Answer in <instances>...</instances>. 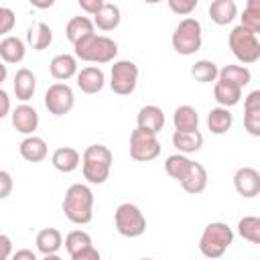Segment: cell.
I'll return each instance as SVG.
<instances>
[{
    "mask_svg": "<svg viewBox=\"0 0 260 260\" xmlns=\"http://www.w3.org/2000/svg\"><path fill=\"white\" fill-rule=\"evenodd\" d=\"M63 213L71 223L85 225L93 217V193L83 183H73L63 197Z\"/></svg>",
    "mask_w": 260,
    "mask_h": 260,
    "instance_id": "cell-1",
    "label": "cell"
},
{
    "mask_svg": "<svg viewBox=\"0 0 260 260\" xmlns=\"http://www.w3.org/2000/svg\"><path fill=\"white\" fill-rule=\"evenodd\" d=\"M114 154L104 144H89L81 154V171L83 177L91 185H102L110 177Z\"/></svg>",
    "mask_w": 260,
    "mask_h": 260,
    "instance_id": "cell-2",
    "label": "cell"
},
{
    "mask_svg": "<svg viewBox=\"0 0 260 260\" xmlns=\"http://www.w3.org/2000/svg\"><path fill=\"white\" fill-rule=\"evenodd\" d=\"M73 49H75L77 59L87 61V63H98V65L110 63L118 55L116 41H112L110 37H104V35H95V32L81 39L79 43H75Z\"/></svg>",
    "mask_w": 260,
    "mask_h": 260,
    "instance_id": "cell-3",
    "label": "cell"
},
{
    "mask_svg": "<svg viewBox=\"0 0 260 260\" xmlns=\"http://www.w3.org/2000/svg\"><path fill=\"white\" fill-rule=\"evenodd\" d=\"M232 242H234L232 228L223 221H211L205 225V230L199 238V252L205 258L215 260L225 254V250L232 246Z\"/></svg>",
    "mask_w": 260,
    "mask_h": 260,
    "instance_id": "cell-4",
    "label": "cell"
},
{
    "mask_svg": "<svg viewBox=\"0 0 260 260\" xmlns=\"http://www.w3.org/2000/svg\"><path fill=\"white\" fill-rule=\"evenodd\" d=\"M171 43H173V49L179 53V55H193L201 49V43H203V30H201V22L193 16H187L183 18L173 37H171Z\"/></svg>",
    "mask_w": 260,
    "mask_h": 260,
    "instance_id": "cell-5",
    "label": "cell"
},
{
    "mask_svg": "<svg viewBox=\"0 0 260 260\" xmlns=\"http://www.w3.org/2000/svg\"><path fill=\"white\" fill-rule=\"evenodd\" d=\"M228 45H230V51L234 53V57L244 65L256 63L260 59V41H258V37L252 35L250 30H246L240 24L232 28V32L228 37Z\"/></svg>",
    "mask_w": 260,
    "mask_h": 260,
    "instance_id": "cell-6",
    "label": "cell"
},
{
    "mask_svg": "<svg viewBox=\"0 0 260 260\" xmlns=\"http://www.w3.org/2000/svg\"><path fill=\"white\" fill-rule=\"evenodd\" d=\"M114 223L124 238H138L146 230V217L134 203H120L114 211Z\"/></svg>",
    "mask_w": 260,
    "mask_h": 260,
    "instance_id": "cell-7",
    "label": "cell"
},
{
    "mask_svg": "<svg viewBox=\"0 0 260 260\" xmlns=\"http://www.w3.org/2000/svg\"><path fill=\"white\" fill-rule=\"evenodd\" d=\"M138 83V65L134 61L122 59L112 65L110 71V87L118 95H130Z\"/></svg>",
    "mask_w": 260,
    "mask_h": 260,
    "instance_id": "cell-8",
    "label": "cell"
},
{
    "mask_svg": "<svg viewBox=\"0 0 260 260\" xmlns=\"http://www.w3.org/2000/svg\"><path fill=\"white\" fill-rule=\"evenodd\" d=\"M160 154V142L154 134H148L144 130H132L130 134V156L138 162L154 160Z\"/></svg>",
    "mask_w": 260,
    "mask_h": 260,
    "instance_id": "cell-9",
    "label": "cell"
},
{
    "mask_svg": "<svg viewBox=\"0 0 260 260\" xmlns=\"http://www.w3.org/2000/svg\"><path fill=\"white\" fill-rule=\"evenodd\" d=\"M75 106V95L73 89L67 83H53L45 91V108L53 116H65L73 110Z\"/></svg>",
    "mask_w": 260,
    "mask_h": 260,
    "instance_id": "cell-10",
    "label": "cell"
},
{
    "mask_svg": "<svg viewBox=\"0 0 260 260\" xmlns=\"http://www.w3.org/2000/svg\"><path fill=\"white\" fill-rule=\"evenodd\" d=\"M234 187L246 199L256 197L260 193V173L254 167H240L234 175Z\"/></svg>",
    "mask_w": 260,
    "mask_h": 260,
    "instance_id": "cell-11",
    "label": "cell"
},
{
    "mask_svg": "<svg viewBox=\"0 0 260 260\" xmlns=\"http://www.w3.org/2000/svg\"><path fill=\"white\" fill-rule=\"evenodd\" d=\"M165 126V114L158 106H142L138 110V116H136V128L138 130H144L148 134H158Z\"/></svg>",
    "mask_w": 260,
    "mask_h": 260,
    "instance_id": "cell-12",
    "label": "cell"
},
{
    "mask_svg": "<svg viewBox=\"0 0 260 260\" xmlns=\"http://www.w3.org/2000/svg\"><path fill=\"white\" fill-rule=\"evenodd\" d=\"M12 126L16 128V132L32 136V132L39 128V114L32 106L28 104H20L12 110Z\"/></svg>",
    "mask_w": 260,
    "mask_h": 260,
    "instance_id": "cell-13",
    "label": "cell"
},
{
    "mask_svg": "<svg viewBox=\"0 0 260 260\" xmlns=\"http://www.w3.org/2000/svg\"><path fill=\"white\" fill-rule=\"evenodd\" d=\"M244 128L252 136H260V89H254L244 100Z\"/></svg>",
    "mask_w": 260,
    "mask_h": 260,
    "instance_id": "cell-14",
    "label": "cell"
},
{
    "mask_svg": "<svg viewBox=\"0 0 260 260\" xmlns=\"http://www.w3.org/2000/svg\"><path fill=\"white\" fill-rule=\"evenodd\" d=\"M104 85H106V75L100 67L89 65L77 73V87L83 93H98L104 89Z\"/></svg>",
    "mask_w": 260,
    "mask_h": 260,
    "instance_id": "cell-15",
    "label": "cell"
},
{
    "mask_svg": "<svg viewBox=\"0 0 260 260\" xmlns=\"http://www.w3.org/2000/svg\"><path fill=\"white\" fill-rule=\"evenodd\" d=\"M49 71L55 79L59 81H67L71 79L73 75H77V59L69 53H59L51 59L49 63Z\"/></svg>",
    "mask_w": 260,
    "mask_h": 260,
    "instance_id": "cell-16",
    "label": "cell"
},
{
    "mask_svg": "<svg viewBox=\"0 0 260 260\" xmlns=\"http://www.w3.org/2000/svg\"><path fill=\"white\" fill-rule=\"evenodd\" d=\"M181 187L191 195H197V193L205 191V187H207V171H205V167L201 162L193 160L189 171H187V175L181 181Z\"/></svg>",
    "mask_w": 260,
    "mask_h": 260,
    "instance_id": "cell-17",
    "label": "cell"
},
{
    "mask_svg": "<svg viewBox=\"0 0 260 260\" xmlns=\"http://www.w3.org/2000/svg\"><path fill=\"white\" fill-rule=\"evenodd\" d=\"M18 150H20V156H22L24 160H28V162H41V160H45L47 154H49L47 142H45L41 136H35V134H32V136H26V138L20 142Z\"/></svg>",
    "mask_w": 260,
    "mask_h": 260,
    "instance_id": "cell-18",
    "label": "cell"
},
{
    "mask_svg": "<svg viewBox=\"0 0 260 260\" xmlns=\"http://www.w3.org/2000/svg\"><path fill=\"white\" fill-rule=\"evenodd\" d=\"M12 87H14V95L20 102H28L32 98L35 89H37V77H35V73L30 69H26V67H20L16 71V75H14Z\"/></svg>",
    "mask_w": 260,
    "mask_h": 260,
    "instance_id": "cell-19",
    "label": "cell"
},
{
    "mask_svg": "<svg viewBox=\"0 0 260 260\" xmlns=\"http://www.w3.org/2000/svg\"><path fill=\"white\" fill-rule=\"evenodd\" d=\"M26 43L35 49V51H45L51 43H53V30L47 22H32L26 30Z\"/></svg>",
    "mask_w": 260,
    "mask_h": 260,
    "instance_id": "cell-20",
    "label": "cell"
},
{
    "mask_svg": "<svg viewBox=\"0 0 260 260\" xmlns=\"http://www.w3.org/2000/svg\"><path fill=\"white\" fill-rule=\"evenodd\" d=\"M51 162L61 173H73L79 167V162H81V154L75 148H71V146H61V148H57L53 152Z\"/></svg>",
    "mask_w": 260,
    "mask_h": 260,
    "instance_id": "cell-21",
    "label": "cell"
},
{
    "mask_svg": "<svg viewBox=\"0 0 260 260\" xmlns=\"http://www.w3.org/2000/svg\"><path fill=\"white\" fill-rule=\"evenodd\" d=\"M213 98L219 104V108H228L230 110L232 106H236L240 102L242 89L238 85H234V83H228V81L217 79L215 85H213Z\"/></svg>",
    "mask_w": 260,
    "mask_h": 260,
    "instance_id": "cell-22",
    "label": "cell"
},
{
    "mask_svg": "<svg viewBox=\"0 0 260 260\" xmlns=\"http://www.w3.org/2000/svg\"><path fill=\"white\" fill-rule=\"evenodd\" d=\"M238 14V6L234 0H213L209 4V18L223 26V24H230Z\"/></svg>",
    "mask_w": 260,
    "mask_h": 260,
    "instance_id": "cell-23",
    "label": "cell"
},
{
    "mask_svg": "<svg viewBox=\"0 0 260 260\" xmlns=\"http://www.w3.org/2000/svg\"><path fill=\"white\" fill-rule=\"evenodd\" d=\"M173 146L179 150V154H189V152H197L203 146V134L199 130L193 132H173Z\"/></svg>",
    "mask_w": 260,
    "mask_h": 260,
    "instance_id": "cell-24",
    "label": "cell"
},
{
    "mask_svg": "<svg viewBox=\"0 0 260 260\" xmlns=\"http://www.w3.org/2000/svg\"><path fill=\"white\" fill-rule=\"evenodd\" d=\"M122 16H120V8L112 2H104V6L100 8V12L93 16V26H98L100 30H114L120 24Z\"/></svg>",
    "mask_w": 260,
    "mask_h": 260,
    "instance_id": "cell-25",
    "label": "cell"
},
{
    "mask_svg": "<svg viewBox=\"0 0 260 260\" xmlns=\"http://www.w3.org/2000/svg\"><path fill=\"white\" fill-rule=\"evenodd\" d=\"M173 124H175V130L177 132H193L197 130V124H199V114L193 106H179L173 114Z\"/></svg>",
    "mask_w": 260,
    "mask_h": 260,
    "instance_id": "cell-26",
    "label": "cell"
},
{
    "mask_svg": "<svg viewBox=\"0 0 260 260\" xmlns=\"http://www.w3.org/2000/svg\"><path fill=\"white\" fill-rule=\"evenodd\" d=\"M24 53L26 49H24L22 39L8 35L0 41V57L4 63H20L24 59Z\"/></svg>",
    "mask_w": 260,
    "mask_h": 260,
    "instance_id": "cell-27",
    "label": "cell"
},
{
    "mask_svg": "<svg viewBox=\"0 0 260 260\" xmlns=\"http://www.w3.org/2000/svg\"><path fill=\"white\" fill-rule=\"evenodd\" d=\"M93 35V22L87 16H73L69 18L67 26H65V37L69 39V43H79L81 39Z\"/></svg>",
    "mask_w": 260,
    "mask_h": 260,
    "instance_id": "cell-28",
    "label": "cell"
},
{
    "mask_svg": "<svg viewBox=\"0 0 260 260\" xmlns=\"http://www.w3.org/2000/svg\"><path fill=\"white\" fill-rule=\"evenodd\" d=\"M234 124V116L228 108H211L207 114V128L211 134H225Z\"/></svg>",
    "mask_w": 260,
    "mask_h": 260,
    "instance_id": "cell-29",
    "label": "cell"
},
{
    "mask_svg": "<svg viewBox=\"0 0 260 260\" xmlns=\"http://www.w3.org/2000/svg\"><path fill=\"white\" fill-rule=\"evenodd\" d=\"M63 246V236L55 228H45L37 234V250L41 254H57V250Z\"/></svg>",
    "mask_w": 260,
    "mask_h": 260,
    "instance_id": "cell-30",
    "label": "cell"
},
{
    "mask_svg": "<svg viewBox=\"0 0 260 260\" xmlns=\"http://www.w3.org/2000/svg\"><path fill=\"white\" fill-rule=\"evenodd\" d=\"M217 79L228 81V83H234V85H238L240 89H244V85L250 83L252 73H250V69L244 67V65H225V67L219 69Z\"/></svg>",
    "mask_w": 260,
    "mask_h": 260,
    "instance_id": "cell-31",
    "label": "cell"
},
{
    "mask_svg": "<svg viewBox=\"0 0 260 260\" xmlns=\"http://www.w3.org/2000/svg\"><path fill=\"white\" fill-rule=\"evenodd\" d=\"M191 158H187L185 154H171V156H167V160H165V171H167V175L171 177V179H175V181H183V177L187 175V171H189V167H191Z\"/></svg>",
    "mask_w": 260,
    "mask_h": 260,
    "instance_id": "cell-32",
    "label": "cell"
},
{
    "mask_svg": "<svg viewBox=\"0 0 260 260\" xmlns=\"http://www.w3.org/2000/svg\"><path fill=\"white\" fill-rule=\"evenodd\" d=\"M217 73H219L217 65H215L213 61H209V59H199V61H195L193 67H191V75H193L195 81H199V83L217 81Z\"/></svg>",
    "mask_w": 260,
    "mask_h": 260,
    "instance_id": "cell-33",
    "label": "cell"
},
{
    "mask_svg": "<svg viewBox=\"0 0 260 260\" xmlns=\"http://www.w3.org/2000/svg\"><path fill=\"white\" fill-rule=\"evenodd\" d=\"M240 26H244L252 35L260 32V0H248V4L244 8V14H242Z\"/></svg>",
    "mask_w": 260,
    "mask_h": 260,
    "instance_id": "cell-34",
    "label": "cell"
},
{
    "mask_svg": "<svg viewBox=\"0 0 260 260\" xmlns=\"http://www.w3.org/2000/svg\"><path fill=\"white\" fill-rule=\"evenodd\" d=\"M238 234L252 244H260V217H256V215L242 217L238 221Z\"/></svg>",
    "mask_w": 260,
    "mask_h": 260,
    "instance_id": "cell-35",
    "label": "cell"
},
{
    "mask_svg": "<svg viewBox=\"0 0 260 260\" xmlns=\"http://www.w3.org/2000/svg\"><path fill=\"white\" fill-rule=\"evenodd\" d=\"M89 246H93L91 244V236L87 232H83V230H73V232H69L65 236V250L69 252V256H73V254H77V252H81V250H85Z\"/></svg>",
    "mask_w": 260,
    "mask_h": 260,
    "instance_id": "cell-36",
    "label": "cell"
},
{
    "mask_svg": "<svg viewBox=\"0 0 260 260\" xmlns=\"http://www.w3.org/2000/svg\"><path fill=\"white\" fill-rule=\"evenodd\" d=\"M169 8H171L175 14L189 16V14L197 8V0H169Z\"/></svg>",
    "mask_w": 260,
    "mask_h": 260,
    "instance_id": "cell-37",
    "label": "cell"
},
{
    "mask_svg": "<svg viewBox=\"0 0 260 260\" xmlns=\"http://www.w3.org/2000/svg\"><path fill=\"white\" fill-rule=\"evenodd\" d=\"M14 22H16L14 12L6 6H0V35H8L14 28Z\"/></svg>",
    "mask_w": 260,
    "mask_h": 260,
    "instance_id": "cell-38",
    "label": "cell"
},
{
    "mask_svg": "<svg viewBox=\"0 0 260 260\" xmlns=\"http://www.w3.org/2000/svg\"><path fill=\"white\" fill-rule=\"evenodd\" d=\"M12 187H14V183H12L10 173L0 169V199H6L12 193Z\"/></svg>",
    "mask_w": 260,
    "mask_h": 260,
    "instance_id": "cell-39",
    "label": "cell"
},
{
    "mask_svg": "<svg viewBox=\"0 0 260 260\" xmlns=\"http://www.w3.org/2000/svg\"><path fill=\"white\" fill-rule=\"evenodd\" d=\"M71 260H102V256H100V252H98L95 246H89V248H85V250L73 254Z\"/></svg>",
    "mask_w": 260,
    "mask_h": 260,
    "instance_id": "cell-40",
    "label": "cell"
},
{
    "mask_svg": "<svg viewBox=\"0 0 260 260\" xmlns=\"http://www.w3.org/2000/svg\"><path fill=\"white\" fill-rule=\"evenodd\" d=\"M102 6H104V0H79V8L91 16H95Z\"/></svg>",
    "mask_w": 260,
    "mask_h": 260,
    "instance_id": "cell-41",
    "label": "cell"
},
{
    "mask_svg": "<svg viewBox=\"0 0 260 260\" xmlns=\"http://www.w3.org/2000/svg\"><path fill=\"white\" fill-rule=\"evenodd\" d=\"M12 256V240L0 234V260H8Z\"/></svg>",
    "mask_w": 260,
    "mask_h": 260,
    "instance_id": "cell-42",
    "label": "cell"
},
{
    "mask_svg": "<svg viewBox=\"0 0 260 260\" xmlns=\"http://www.w3.org/2000/svg\"><path fill=\"white\" fill-rule=\"evenodd\" d=\"M10 260H39V258H37V254H35L32 250L22 248V250H16V252L10 256Z\"/></svg>",
    "mask_w": 260,
    "mask_h": 260,
    "instance_id": "cell-43",
    "label": "cell"
},
{
    "mask_svg": "<svg viewBox=\"0 0 260 260\" xmlns=\"http://www.w3.org/2000/svg\"><path fill=\"white\" fill-rule=\"evenodd\" d=\"M8 112H10V98H8V93L0 87V120H2Z\"/></svg>",
    "mask_w": 260,
    "mask_h": 260,
    "instance_id": "cell-44",
    "label": "cell"
},
{
    "mask_svg": "<svg viewBox=\"0 0 260 260\" xmlns=\"http://www.w3.org/2000/svg\"><path fill=\"white\" fill-rule=\"evenodd\" d=\"M55 2L53 0H47V2H39V0H32V6H37V8H49V6H53Z\"/></svg>",
    "mask_w": 260,
    "mask_h": 260,
    "instance_id": "cell-45",
    "label": "cell"
},
{
    "mask_svg": "<svg viewBox=\"0 0 260 260\" xmlns=\"http://www.w3.org/2000/svg\"><path fill=\"white\" fill-rule=\"evenodd\" d=\"M6 75H8V69H6V65L0 61V85H2V81L6 79Z\"/></svg>",
    "mask_w": 260,
    "mask_h": 260,
    "instance_id": "cell-46",
    "label": "cell"
},
{
    "mask_svg": "<svg viewBox=\"0 0 260 260\" xmlns=\"http://www.w3.org/2000/svg\"><path fill=\"white\" fill-rule=\"evenodd\" d=\"M43 260H63V258H61V256H57V254H47Z\"/></svg>",
    "mask_w": 260,
    "mask_h": 260,
    "instance_id": "cell-47",
    "label": "cell"
},
{
    "mask_svg": "<svg viewBox=\"0 0 260 260\" xmlns=\"http://www.w3.org/2000/svg\"><path fill=\"white\" fill-rule=\"evenodd\" d=\"M140 260H152V258H140Z\"/></svg>",
    "mask_w": 260,
    "mask_h": 260,
    "instance_id": "cell-48",
    "label": "cell"
}]
</instances>
